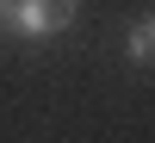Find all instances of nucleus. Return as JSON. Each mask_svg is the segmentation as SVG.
Returning <instances> with one entry per match:
<instances>
[{"mask_svg":"<svg viewBox=\"0 0 155 143\" xmlns=\"http://www.w3.org/2000/svg\"><path fill=\"white\" fill-rule=\"evenodd\" d=\"M149 56H155V19L143 12V19H130V62L149 69Z\"/></svg>","mask_w":155,"mask_h":143,"instance_id":"f03ea898","label":"nucleus"},{"mask_svg":"<svg viewBox=\"0 0 155 143\" xmlns=\"http://www.w3.org/2000/svg\"><path fill=\"white\" fill-rule=\"evenodd\" d=\"M74 12H81V0H0V25L25 44H44V37L68 31Z\"/></svg>","mask_w":155,"mask_h":143,"instance_id":"f257e3e1","label":"nucleus"}]
</instances>
